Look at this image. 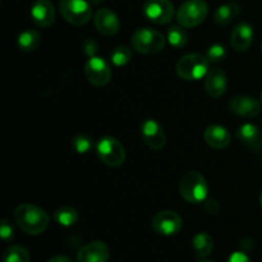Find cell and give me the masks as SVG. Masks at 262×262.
<instances>
[{
    "mask_svg": "<svg viewBox=\"0 0 262 262\" xmlns=\"http://www.w3.org/2000/svg\"><path fill=\"white\" fill-rule=\"evenodd\" d=\"M0 237L5 242L12 241L13 237H14V229H13L12 224L7 219H3L2 224H0Z\"/></svg>",
    "mask_w": 262,
    "mask_h": 262,
    "instance_id": "obj_29",
    "label": "cell"
},
{
    "mask_svg": "<svg viewBox=\"0 0 262 262\" xmlns=\"http://www.w3.org/2000/svg\"><path fill=\"white\" fill-rule=\"evenodd\" d=\"M237 137L241 142L253 151H258L262 147V135L257 125L245 123L237 130Z\"/></svg>",
    "mask_w": 262,
    "mask_h": 262,
    "instance_id": "obj_19",
    "label": "cell"
},
{
    "mask_svg": "<svg viewBox=\"0 0 262 262\" xmlns=\"http://www.w3.org/2000/svg\"><path fill=\"white\" fill-rule=\"evenodd\" d=\"M210 61L206 55L192 53L182 56L176 66V72L179 78L184 81H199L206 77L210 71Z\"/></svg>",
    "mask_w": 262,
    "mask_h": 262,
    "instance_id": "obj_3",
    "label": "cell"
},
{
    "mask_svg": "<svg viewBox=\"0 0 262 262\" xmlns=\"http://www.w3.org/2000/svg\"><path fill=\"white\" fill-rule=\"evenodd\" d=\"M228 87V78L222 68L210 69L205 77V91L212 99H219L225 94Z\"/></svg>",
    "mask_w": 262,
    "mask_h": 262,
    "instance_id": "obj_14",
    "label": "cell"
},
{
    "mask_svg": "<svg viewBox=\"0 0 262 262\" xmlns=\"http://www.w3.org/2000/svg\"><path fill=\"white\" fill-rule=\"evenodd\" d=\"M239 13L241 7L237 3H227V4H223L217 8L214 14V20L219 26L229 25L238 17Z\"/></svg>",
    "mask_w": 262,
    "mask_h": 262,
    "instance_id": "obj_21",
    "label": "cell"
},
{
    "mask_svg": "<svg viewBox=\"0 0 262 262\" xmlns=\"http://www.w3.org/2000/svg\"><path fill=\"white\" fill-rule=\"evenodd\" d=\"M71 146L76 152L87 154L92 150V147H94V140H92L89 135L79 133V135H76L72 138Z\"/></svg>",
    "mask_w": 262,
    "mask_h": 262,
    "instance_id": "obj_27",
    "label": "cell"
},
{
    "mask_svg": "<svg viewBox=\"0 0 262 262\" xmlns=\"http://www.w3.org/2000/svg\"><path fill=\"white\" fill-rule=\"evenodd\" d=\"M227 56V49L222 43H214L206 51V58L210 63H220Z\"/></svg>",
    "mask_w": 262,
    "mask_h": 262,
    "instance_id": "obj_28",
    "label": "cell"
},
{
    "mask_svg": "<svg viewBox=\"0 0 262 262\" xmlns=\"http://www.w3.org/2000/svg\"><path fill=\"white\" fill-rule=\"evenodd\" d=\"M261 50H262V45H261Z\"/></svg>",
    "mask_w": 262,
    "mask_h": 262,
    "instance_id": "obj_37",
    "label": "cell"
},
{
    "mask_svg": "<svg viewBox=\"0 0 262 262\" xmlns=\"http://www.w3.org/2000/svg\"><path fill=\"white\" fill-rule=\"evenodd\" d=\"M41 43V35L36 30H26L18 35L17 45L19 50L25 53H31L35 51Z\"/></svg>",
    "mask_w": 262,
    "mask_h": 262,
    "instance_id": "obj_22",
    "label": "cell"
},
{
    "mask_svg": "<svg viewBox=\"0 0 262 262\" xmlns=\"http://www.w3.org/2000/svg\"><path fill=\"white\" fill-rule=\"evenodd\" d=\"M110 257V250L106 243L101 241L87 243L78 251L77 262H107Z\"/></svg>",
    "mask_w": 262,
    "mask_h": 262,
    "instance_id": "obj_13",
    "label": "cell"
},
{
    "mask_svg": "<svg viewBox=\"0 0 262 262\" xmlns=\"http://www.w3.org/2000/svg\"><path fill=\"white\" fill-rule=\"evenodd\" d=\"M132 59V50L130 48L124 45L117 46L114 50L110 53V60L115 67H124Z\"/></svg>",
    "mask_w": 262,
    "mask_h": 262,
    "instance_id": "obj_26",
    "label": "cell"
},
{
    "mask_svg": "<svg viewBox=\"0 0 262 262\" xmlns=\"http://www.w3.org/2000/svg\"><path fill=\"white\" fill-rule=\"evenodd\" d=\"M90 2H91L92 4H95V5H99V4H101L104 0H90Z\"/></svg>",
    "mask_w": 262,
    "mask_h": 262,
    "instance_id": "obj_33",
    "label": "cell"
},
{
    "mask_svg": "<svg viewBox=\"0 0 262 262\" xmlns=\"http://www.w3.org/2000/svg\"><path fill=\"white\" fill-rule=\"evenodd\" d=\"M209 7L205 0H187L177 12V20L184 28L197 27L207 17Z\"/></svg>",
    "mask_w": 262,
    "mask_h": 262,
    "instance_id": "obj_5",
    "label": "cell"
},
{
    "mask_svg": "<svg viewBox=\"0 0 262 262\" xmlns=\"http://www.w3.org/2000/svg\"><path fill=\"white\" fill-rule=\"evenodd\" d=\"M192 247H193L197 257L202 260L211 255L212 250H214V241L209 233L200 232L192 239Z\"/></svg>",
    "mask_w": 262,
    "mask_h": 262,
    "instance_id": "obj_20",
    "label": "cell"
},
{
    "mask_svg": "<svg viewBox=\"0 0 262 262\" xmlns=\"http://www.w3.org/2000/svg\"><path fill=\"white\" fill-rule=\"evenodd\" d=\"M59 12L64 19L73 26H83L92 17L91 4L86 0H60Z\"/></svg>",
    "mask_w": 262,
    "mask_h": 262,
    "instance_id": "obj_6",
    "label": "cell"
},
{
    "mask_svg": "<svg viewBox=\"0 0 262 262\" xmlns=\"http://www.w3.org/2000/svg\"><path fill=\"white\" fill-rule=\"evenodd\" d=\"M168 38L169 43L176 49H183L188 43V35L183 26H171L168 30Z\"/></svg>",
    "mask_w": 262,
    "mask_h": 262,
    "instance_id": "obj_24",
    "label": "cell"
},
{
    "mask_svg": "<svg viewBox=\"0 0 262 262\" xmlns=\"http://www.w3.org/2000/svg\"><path fill=\"white\" fill-rule=\"evenodd\" d=\"M227 262H251L250 257L247 256V253L242 252V251H237V252H233L229 256Z\"/></svg>",
    "mask_w": 262,
    "mask_h": 262,
    "instance_id": "obj_31",
    "label": "cell"
},
{
    "mask_svg": "<svg viewBox=\"0 0 262 262\" xmlns=\"http://www.w3.org/2000/svg\"><path fill=\"white\" fill-rule=\"evenodd\" d=\"M260 202H261V206H262V192H261V197H260Z\"/></svg>",
    "mask_w": 262,
    "mask_h": 262,
    "instance_id": "obj_34",
    "label": "cell"
},
{
    "mask_svg": "<svg viewBox=\"0 0 262 262\" xmlns=\"http://www.w3.org/2000/svg\"><path fill=\"white\" fill-rule=\"evenodd\" d=\"M14 222L23 233L30 235H38L45 232L50 223L48 212L32 204H22L15 207Z\"/></svg>",
    "mask_w": 262,
    "mask_h": 262,
    "instance_id": "obj_1",
    "label": "cell"
},
{
    "mask_svg": "<svg viewBox=\"0 0 262 262\" xmlns=\"http://www.w3.org/2000/svg\"><path fill=\"white\" fill-rule=\"evenodd\" d=\"M141 136H142L143 143L151 150L159 151L165 147V130L155 119H146L141 124Z\"/></svg>",
    "mask_w": 262,
    "mask_h": 262,
    "instance_id": "obj_11",
    "label": "cell"
},
{
    "mask_svg": "<svg viewBox=\"0 0 262 262\" xmlns=\"http://www.w3.org/2000/svg\"><path fill=\"white\" fill-rule=\"evenodd\" d=\"M179 193L188 204H202L209 193L206 179L196 170L187 171L179 181Z\"/></svg>",
    "mask_w": 262,
    "mask_h": 262,
    "instance_id": "obj_2",
    "label": "cell"
},
{
    "mask_svg": "<svg viewBox=\"0 0 262 262\" xmlns=\"http://www.w3.org/2000/svg\"><path fill=\"white\" fill-rule=\"evenodd\" d=\"M230 42L234 50L246 51L253 42V28L248 23L237 25L230 35Z\"/></svg>",
    "mask_w": 262,
    "mask_h": 262,
    "instance_id": "obj_18",
    "label": "cell"
},
{
    "mask_svg": "<svg viewBox=\"0 0 262 262\" xmlns=\"http://www.w3.org/2000/svg\"><path fill=\"white\" fill-rule=\"evenodd\" d=\"M82 46H83L84 54H86L89 58L95 56V54H96V51H97V48H99V45H97V42L94 40V38H87Z\"/></svg>",
    "mask_w": 262,
    "mask_h": 262,
    "instance_id": "obj_30",
    "label": "cell"
},
{
    "mask_svg": "<svg viewBox=\"0 0 262 262\" xmlns=\"http://www.w3.org/2000/svg\"><path fill=\"white\" fill-rule=\"evenodd\" d=\"M132 46L137 53L154 55L165 48V37L152 28H138L132 35Z\"/></svg>",
    "mask_w": 262,
    "mask_h": 262,
    "instance_id": "obj_4",
    "label": "cell"
},
{
    "mask_svg": "<svg viewBox=\"0 0 262 262\" xmlns=\"http://www.w3.org/2000/svg\"><path fill=\"white\" fill-rule=\"evenodd\" d=\"M94 23L97 32L104 36L117 35L120 28V20L117 13L107 8L97 10L94 18Z\"/></svg>",
    "mask_w": 262,
    "mask_h": 262,
    "instance_id": "obj_12",
    "label": "cell"
},
{
    "mask_svg": "<svg viewBox=\"0 0 262 262\" xmlns=\"http://www.w3.org/2000/svg\"><path fill=\"white\" fill-rule=\"evenodd\" d=\"M30 13L36 26L41 28L50 27L55 20V9L50 0H36Z\"/></svg>",
    "mask_w": 262,
    "mask_h": 262,
    "instance_id": "obj_15",
    "label": "cell"
},
{
    "mask_svg": "<svg viewBox=\"0 0 262 262\" xmlns=\"http://www.w3.org/2000/svg\"><path fill=\"white\" fill-rule=\"evenodd\" d=\"M30 252L23 246H10L3 255L2 262H30Z\"/></svg>",
    "mask_w": 262,
    "mask_h": 262,
    "instance_id": "obj_25",
    "label": "cell"
},
{
    "mask_svg": "<svg viewBox=\"0 0 262 262\" xmlns=\"http://www.w3.org/2000/svg\"><path fill=\"white\" fill-rule=\"evenodd\" d=\"M79 219V214L74 207L61 206L54 211V220L61 227H72Z\"/></svg>",
    "mask_w": 262,
    "mask_h": 262,
    "instance_id": "obj_23",
    "label": "cell"
},
{
    "mask_svg": "<svg viewBox=\"0 0 262 262\" xmlns=\"http://www.w3.org/2000/svg\"><path fill=\"white\" fill-rule=\"evenodd\" d=\"M96 152L100 160L107 166L118 168L125 161V148L117 138L106 137L100 138L96 145Z\"/></svg>",
    "mask_w": 262,
    "mask_h": 262,
    "instance_id": "obj_7",
    "label": "cell"
},
{
    "mask_svg": "<svg viewBox=\"0 0 262 262\" xmlns=\"http://www.w3.org/2000/svg\"><path fill=\"white\" fill-rule=\"evenodd\" d=\"M261 102H262V92H261Z\"/></svg>",
    "mask_w": 262,
    "mask_h": 262,
    "instance_id": "obj_36",
    "label": "cell"
},
{
    "mask_svg": "<svg viewBox=\"0 0 262 262\" xmlns=\"http://www.w3.org/2000/svg\"><path fill=\"white\" fill-rule=\"evenodd\" d=\"M48 262H73V261H72V258L68 257V256L59 255V256H54V257H51Z\"/></svg>",
    "mask_w": 262,
    "mask_h": 262,
    "instance_id": "obj_32",
    "label": "cell"
},
{
    "mask_svg": "<svg viewBox=\"0 0 262 262\" xmlns=\"http://www.w3.org/2000/svg\"><path fill=\"white\" fill-rule=\"evenodd\" d=\"M204 140L210 147L215 150L227 148L232 142V136L229 130L220 124H211L205 129Z\"/></svg>",
    "mask_w": 262,
    "mask_h": 262,
    "instance_id": "obj_17",
    "label": "cell"
},
{
    "mask_svg": "<svg viewBox=\"0 0 262 262\" xmlns=\"http://www.w3.org/2000/svg\"><path fill=\"white\" fill-rule=\"evenodd\" d=\"M84 76L87 81L96 87L106 86L113 76L112 68L105 59L100 56H91L84 64Z\"/></svg>",
    "mask_w": 262,
    "mask_h": 262,
    "instance_id": "obj_8",
    "label": "cell"
},
{
    "mask_svg": "<svg viewBox=\"0 0 262 262\" xmlns=\"http://www.w3.org/2000/svg\"><path fill=\"white\" fill-rule=\"evenodd\" d=\"M183 227V220L181 215L171 210H164L158 212L152 219V229L159 235L170 237L177 234Z\"/></svg>",
    "mask_w": 262,
    "mask_h": 262,
    "instance_id": "obj_10",
    "label": "cell"
},
{
    "mask_svg": "<svg viewBox=\"0 0 262 262\" xmlns=\"http://www.w3.org/2000/svg\"><path fill=\"white\" fill-rule=\"evenodd\" d=\"M201 262H212V261H201Z\"/></svg>",
    "mask_w": 262,
    "mask_h": 262,
    "instance_id": "obj_35",
    "label": "cell"
},
{
    "mask_svg": "<svg viewBox=\"0 0 262 262\" xmlns=\"http://www.w3.org/2000/svg\"><path fill=\"white\" fill-rule=\"evenodd\" d=\"M229 107L234 114L245 118H255L261 112V102L251 96H234L229 102Z\"/></svg>",
    "mask_w": 262,
    "mask_h": 262,
    "instance_id": "obj_16",
    "label": "cell"
},
{
    "mask_svg": "<svg viewBox=\"0 0 262 262\" xmlns=\"http://www.w3.org/2000/svg\"><path fill=\"white\" fill-rule=\"evenodd\" d=\"M143 14L155 25H166L174 17V5L170 0H147L143 4Z\"/></svg>",
    "mask_w": 262,
    "mask_h": 262,
    "instance_id": "obj_9",
    "label": "cell"
}]
</instances>
